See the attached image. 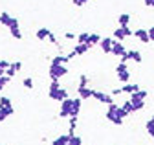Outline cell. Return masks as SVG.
Instances as JSON below:
<instances>
[{
	"label": "cell",
	"instance_id": "1",
	"mask_svg": "<svg viewBox=\"0 0 154 145\" xmlns=\"http://www.w3.org/2000/svg\"><path fill=\"white\" fill-rule=\"evenodd\" d=\"M81 103L83 99L81 97H68L64 101H61V110H59V116L61 118H79V112H81Z\"/></svg>",
	"mask_w": 154,
	"mask_h": 145
},
{
	"label": "cell",
	"instance_id": "2",
	"mask_svg": "<svg viewBox=\"0 0 154 145\" xmlns=\"http://www.w3.org/2000/svg\"><path fill=\"white\" fill-rule=\"evenodd\" d=\"M127 118H128V114L121 108V105H116V103L108 105V108H106V119L110 123H114V125H123V121Z\"/></svg>",
	"mask_w": 154,
	"mask_h": 145
},
{
	"label": "cell",
	"instance_id": "3",
	"mask_svg": "<svg viewBox=\"0 0 154 145\" xmlns=\"http://www.w3.org/2000/svg\"><path fill=\"white\" fill-rule=\"evenodd\" d=\"M48 96H50V99H53V101H57V103H61V101H64V99L70 97V96H68V90L63 88V86L59 85V81H51V83H50Z\"/></svg>",
	"mask_w": 154,
	"mask_h": 145
},
{
	"label": "cell",
	"instance_id": "4",
	"mask_svg": "<svg viewBox=\"0 0 154 145\" xmlns=\"http://www.w3.org/2000/svg\"><path fill=\"white\" fill-rule=\"evenodd\" d=\"M147 96H149V92H147V90H143V88H140L138 92H134V94L128 96V99L134 103V106H136V112L141 110V108L145 106V99H147Z\"/></svg>",
	"mask_w": 154,
	"mask_h": 145
},
{
	"label": "cell",
	"instance_id": "5",
	"mask_svg": "<svg viewBox=\"0 0 154 145\" xmlns=\"http://www.w3.org/2000/svg\"><path fill=\"white\" fill-rule=\"evenodd\" d=\"M48 74H50L51 81H59L61 77H64L68 74V68H66V64H50Z\"/></svg>",
	"mask_w": 154,
	"mask_h": 145
},
{
	"label": "cell",
	"instance_id": "6",
	"mask_svg": "<svg viewBox=\"0 0 154 145\" xmlns=\"http://www.w3.org/2000/svg\"><path fill=\"white\" fill-rule=\"evenodd\" d=\"M116 76H118V79L125 85V83H130V70H128V63H118V66H116Z\"/></svg>",
	"mask_w": 154,
	"mask_h": 145
},
{
	"label": "cell",
	"instance_id": "7",
	"mask_svg": "<svg viewBox=\"0 0 154 145\" xmlns=\"http://www.w3.org/2000/svg\"><path fill=\"white\" fill-rule=\"evenodd\" d=\"M132 35H134V31L130 29V26H118V28H116L114 29V35H112V37L116 39V41H125V39H128V37H132Z\"/></svg>",
	"mask_w": 154,
	"mask_h": 145
},
{
	"label": "cell",
	"instance_id": "8",
	"mask_svg": "<svg viewBox=\"0 0 154 145\" xmlns=\"http://www.w3.org/2000/svg\"><path fill=\"white\" fill-rule=\"evenodd\" d=\"M0 22H2V26H6L8 29L11 28H18V20H17V17H11L9 13H0Z\"/></svg>",
	"mask_w": 154,
	"mask_h": 145
},
{
	"label": "cell",
	"instance_id": "9",
	"mask_svg": "<svg viewBox=\"0 0 154 145\" xmlns=\"http://www.w3.org/2000/svg\"><path fill=\"white\" fill-rule=\"evenodd\" d=\"M92 97H94L95 101H99V103H105V105H112V103H114V96L103 92V90H94V96H92Z\"/></svg>",
	"mask_w": 154,
	"mask_h": 145
},
{
	"label": "cell",
	"instance_id": "10",
	"mask_svg": "<svg viewBox=\"0 0 154 145\" xmlns=\"http://www.w3.org/2000/svg\"><path fill=\"white\" fill-rule=\"evenodd\" d=\"M125 53H127V46H125L121 41H116V39H114V42H112V53H110V55L121 59Z\"/></svg>",
	"mask_w": 154,
	"mask_h": 145
},
{
	"label": "cell",
	"instance_id": "11",
	"mask_svg": "<svg viewBox=\"0 0 154 145\" xmlns=\"http://www.w3.org/2000/svg\"><path fill=\"white\" fill-rule=\"evenodd\" d=\"M112 42H114V37H103L101 39V42H99V48H101V51L103 53H112Z\"/></svg>",
	"mask_w": 154,
	"mask_h": 145
},
{
	"label": "cell",
	"instance_id": "12",
	"mask_svg": "<svg viewBox=\"0 0 154 145\" xmlns=\"http://www.w3.org/2000/svg\"><path fill=\"white\" fill-rule=\"evenodd\" d=\"M134 37H136L140 42H143V44L150 42V37H149V29H143V28H140V29H134Z\"/></svg>",
	"mask_w": 154,
	"mask_h": 145
},
{
	"label": "cell",
	"instance_id": "13",
	"mask_svg": "<svg viewBox=\"0 0 154 145\" xmlns=\"http://www.w3.org/2000/svg\"><path fill=\"white\" fill-rule=\"evenodd\" d=\"M127 55H128V59L132 61V63H143V55H141V51H138V50H127Z\"/></svg>",
	"mask_w": 154,
	"mask_h": 145
},
{
	"label": "cell",
	"instance_id": "14",
	"mask_svg": "<svg viewBox=\"0 0 154 145\" xmlns=\"http://www.w3.org/2000/svg\"><path fill=\"white\" fill-rule=\"evenodd\" d=\"M20 70H22V63H20V61H15V63H11V66L6 70V76L15 77V74H17V72H20Z\"/></svg>",
	"mask_w": 154,
	"mask_h": 145
},
{
	"label": "cell",
	"instance_id": "15",
	"mask_svg": "<svg viewBox=\"0 0 154 145\" xmlns=\"http://www.w3.org/2000/svg\"><path fill=\"white\" fill-rule=\"evenodd\" d=\"M77 92H79V97L81 99H90L94 96V90L90 86H79V88H77Z\"/></svg>",
	"mask_w": 154,
	"mask_h": 145
},
{
	"label": "cell",
	"instance_id": "16",
	"mask_svg": "<svg viewBox=\"0 0 154 145\" xmlns=\"http://www.w3.org/2000/svg\"><path fill=\"white\" fill-rule=\"evenodd\" d=\"M121 90H123V94H134V92H138L140 90V85H136V83H125L123 86H121Z\"/></svg>",
	"mask_w": 154,
	"mask_h": 145
},
{
	"label": "cell",
	"instance_id": "17",
	"mask_svg": "<svg viewBox=\"0 0 154 145\" xmlns=\"http://www.w3.org/2000/svg\"><path fill=\"white\" fill-rule=\"evenodd\" d=\"M50 29L48 28H38L37 31H35V37L38 39V41H48V37H50Z\"/></svg>",
	"mask_w": 154,
	"mask_h": 145
},
{
	"label": "cell",
	"instance_id": "18",
	"mask_svg": "<svg viewBox=\"0 0 154 145\" xmlns=\"http://www.w3.org/2000/svg\"><path fill=\"white\" fill-rule=\"evenodd\" d=\"M121 108H123V110L130 116V114H134V112H136V106H134V103L130 101V99H127V101H123L121 103Z\"/></svg>",
	"mask_w": 154,
	"mask_h": 145
},
{
	"label": "cell",
	"instance_id": "19",
	"mask_svg": "<svg viewBox=\"0 0 154 145\" xmlns=\"http://www.w3.org/2000/svg\"><path fill=\"white\" fill-rule=\"evenodd\" d=\"M130 20H132V17H130L128 13H121V15L118 17V24H119V26H130Z\"/></svg>",
	"mask_w": 154,
	"mask_h": 145
},
{
	"label": "cell",
	"instance_id": "20",
	"mask_svg": "<svg viewBox=\"0 0 154 145\" xmlns=\"http://www.w3.org/2000/svg\"><path fill=\"white\" fill-rule=\"evenodd\" d=\"M68 140H70L68 134H59V136L51 141V145H68Z\"/></svg>",
	"mask_w": 154,
	"mask_h": 145
},
{
	"label": "cell",
	"instance_id": "21",
	"mask_svg": "<svg viewBox=\"0 0 154 145\" xmlns=\"http://www.w3.org/2000/svg\"><path fill=\"white\" fill-rule=\"evenodd\" d=\"M88 39H90V31H81L77 35V44H88Z\"/></svg>",
	"mask_w": 154,
	"mask_h": 145
},
{
	"label": "cell",
	"instance_id": "22",
	"mask_svg": "<svg viewBox=\"0 0 154 145\" xmlns=\"http://www.w3.org/2000/svg\"><path fill=\"white\" fill-rule=\"evenodd\" d=\"M0 108H6V110H9V108H13V101L6 96L0 97Z\"/></svg>",
	"mask_w": 154,
	"mask_h": 145
},
{
	"label": "cell",
	"instance_id": "23",
	"mask_svg": "<svg viewBox=\"0 0 154 145\" xmlns=\"http://www.w3.org/2000/svg\"><path fill=\"white\" fill-rule=\"evenodd\" d=\"M101 39H103V37H99L97 33H90V39H88V44H90V48H92V46H99Z\"/></svg>",
	"mask_w": 154,
	"mask_h": 145
},
{
	"label": "cell",
	"instance_id": "24",
	"mask_svg": "<svg viewBox=\"0 0 154 145\" xmlns=\"http://www.w3.org/2000/svg\"><path fill=\"white\" fill-rule=\"evenodd\" d=\"M15 114V108H9V110H6V108H0V121H6L9 116Z\"/></svg>",
	"mask_w": 154,
	"mask_h": 145
},
{
	"label": "cell",
	"instance_id": "25",
	"mask_svg": "<svg viewBox=\"0 0 154 145\" xmlns=\"http://www.w3.org/2000/svg\"><path fill=\"white\" fill-rule=\"evenodd\" d=\"M70 140H68V145H83V138L77 136V134H68Z\"/></svg>",
	"mask_w": 154,
	"mask_h": 145
},
{
	"label": "cell",
	"instance_id": "26",
	"mask_svg": "<svg viewBox=\"0 0 154 145\" xmlns=\"http://www.w3.org/2000/svg\"><path fill=\"white\" fill-rule=\"evenodd\" d=\"M73 50H75V53H77V55H85V53L90 50V44H77Z\"/></svg>",
	"mask_w": 154,
	"mask_h": 145
},
{
	"label": "cell",
	"instance_id": "27",
	"mask_svg": "<svg viewBox=\"0 0 154 145\" xmlns=\"http://www.w3.org/2000/svg\"><path fill=\"white\" fill-rule=\"evenodd\" d=\"M145 131H147L150 136L154 134V116H152V118H149V119L145 121Z\"/></svg>",
	"mask_w": 154,
	"mask_h": 145
},
{
	"label": "cell",
	"instance_id": "28",
	"mask_svg": "<svg viewBox=\"0 0 154 145\" xmlns=\"http://www.w3.org/2000/svg\"><path fill=\"white\" fill-rule=\"evenodd\" d=\"M70 59L66 57V55H57V57H53L51 59V64H66Z\"/></svg>",
	"mask_w": 154,
	"mask_h": 145
},
{
	"label": "cell",
	"instance_id": "29",
	"mask_svg": "<svg viewBox=\"0 0 154 145\" xmlns=\"http://www.w3.org/2000/svg\"><path fill=\"white\" fill-rule=\"evenodd\" d=\"M9 33H11V37L17 39V41H20V39H22V31H20V28H11Z\"/></svg>",
	"mask_w": 154,
	"mask_h": 145
},
{
	"label": "cell",
	"instance_id": "30",
	"mask_svg": "<svg viewBox=\"0 0 154 145\" xmlns=\"http://www.w3.org/2000/svg\"><path fill=\"white\" fill-rule=\"evenodd\" d=\"M75 127H77V118H70V129H68V134H75Z\"/></svg>",
	"mask_w": 154,
	"mask_h": 145
},
{
	"label": "cell",
	"instance_id": "31",
	"mask_svg": "<svg viewBox=\"0 0 154 145\" xmlns=\"http://www.w3.org/2000/svg\"><path fill=\"white\" fill-rule=\"evenodd\" d=\"M11 81V77L9 76H4V77H0V92H2V90L6 88V85Z\"/></svg>",
	"mask_w": 154,
	"mask_h": 145
},
{
	"label": "cell",
	"instance_id": "32",
	"mask_svg": "<svg viewBox=\"0 0 154 145\" xmlns=\"http://www.w3.org/2000/svg\"><path fill=\"white\" fill-rule=\"evenodd\" d=\"M79 86H88V76L86 74L79 76Z\"/></svg>",
	"mask_w": 154,
	"mask_h": 145
},
{
	"label": "cell",
	"instance_id": "33",
	"mask_svg": "<svg viewBox=\"0 0 154 145\" xmlns=\"http://www.w3.org/2000/svg\"><path fill=\"white\" fill-rule=\"evenodd\" d=\"M22 85H24V86H26L28 90H33V79H31V77H24Z\"/></svg>",
	"mask_w": 154,
	"mask_h": 145
},
{
	"label": "cell",
	"instance_id": "34",
	"mask_svg": "<svg viewBox=\"0 0 154 145\" xmlns=\"http://www.w3.org/2000/svg\"><path fill=\"white\" fill-rule=\"evenodd\" d=\"M90 2V0H72V4L73 6H77V8H81V6H86Z\"/></svg>",
	"mask_w": 154,
	"mask_h": 145
},
{
	"label": "cell",
	"instance_id": "35",
	"mask_svg": "<svg viewBox=\"0 0 154 145\" xmlns=\"http://www.w3.org/2000/svg\"><path fill=\"white\" fill-rule=\"evenodd\" d=\"M64 39H66V41H75V39H77V35L72 33V31H66V33H64Z\"/></svg>",
	"mask_w": 154,
	"mask_h": 145
},
{
	"label": "cell",
	"instance_id": "36",
	"mask_svg": "<svg viewBox=\"0 0 154 145\" xmlns=\"http://www.w3.org/2000/svg\"><path fill=\"white\" fill-rule=\"evenodd\" d=\"M9 66H11V63H9V61H4V59L0 61V70H4V72H6Z\"/></svg>",
	"mask_w": 154,
	"mask_h": 145
},
{
	"label": "cell",
	"instance_id": "37",
	"mask_svg": "<svg viewBox=\"0 0 154 145\" xmlns=\"http://www.w3.org/2000/svg\"><path fill=\"white\" fill-rule=\"evenodd\" d=\"M48 41H50L51 44H55V46H59V39H57V37H55L53 33H50V37H48Z\"/></svg>",
	"mask_w": 154,
	"mask_h": 145
},
{
	"label": "cell",
	"instance_id": "38",
	"mask_svg": "<svg viewBox=\"0 0 154 145\" xmlns=\"http://www.w3.org/2000/svg\"><path fill=\"white\" fill-rule=\"evenodd\" d=\"M110 94H112V96L116 97V96H119V94H123V90H121V88H114V90H112Z\"/></svg>",
	"mask_w": 154,
	"mask_h": 145
},
{
	"label": "cell",
	"instance_id": "39",
	"mask_svg": "<svg viewBox=\"0 0 154 145\" xmlns=\"http://www.w3.org/2000/svg\"><path fill=\"white\" fill-rule=\"evenodd\" d=\"M149 37H150V42H154V26L149 28Z\"/></svg>",
	"mask_w": 154,
	"mask_h": 145
},
{
	"label": "cell",
	"instance_id": "40",
	"mask_svg": "<svg viewBox=\"0 0 154 145\" xmlns=\"http://www.w3.org/2000/svg\"><path fill=\"white\" fill-rule=\"evenodd\" d=\"M66 57H68V59H70V61H72V59H73V57H77V53H75V50H72V51H70V53H68V55H66Z\"/></svg>",
	"mask_w": 154,
	"mask_h": 145
},
{
	"label": "cell",
	"instance_id": "41",
	"mask_svg": "<svg viewBox=\"0 0 154 145\" xmlns=\"http://www.w3.org/2000/svg\"><path fill=\"white\" fill-rule=\"evenodd\" d=\"M145 2V6H149V8H154V0H143Z\"/></svg>",
	"mask_w": 154,
	"mask_h": 145
},
{
	"label": "cell",
	"instance_id": "42",
	"mask_svg": "<svg viewBox=\"0 0 154 145\" xmlns=\"http://www.w3.org/2000/svg\"><path fill=\"white\" fill-rule=\"evenodd\" d=\"M128 61H130V59H128V55H127V53H125V55L121 57V63H128Z\"/></svg>",
	"mask_w": 154,
	"mask_h": 145
},
{
	"label": "cell",
	"instance_id": "43",
	"mask_svg": "<svg viewBox=\"0 0 154 145\" xmlns=\"http://www.w3.org/2000/svg\"><path fill=\"white\" fill-rule=\"evenodd\" d=\"M4 76H6V72H4V70H0V77H4Z\"/></svg>",
	"mask_w": 154,
	"mask_h": 145
},
{
	"label": "cell",
	"instance_id": "44",
	"mask_svg": "<svg viewBox=\"0 0 154 145\" xmlns=\"http://www.w3.org/2000/svg\"><path fill=\"white\" fill-rule=\"evenodd\" d=\"M0 26H2V22H0Z\"/></svg>",
	"mask_w": 154,
	"mask_h": 145
}]
</instances>
